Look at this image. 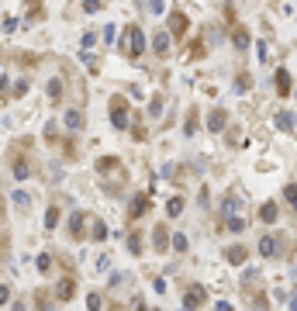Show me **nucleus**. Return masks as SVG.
<instances>
[{"label": "nucleus", "instance_id": "obj_1", "mask_svg": "<svg viewBox=\"0 0 297 311\" xmlns=\"http://www.w3.org/2000/svg\"><path fill=\"white\" fill-rule=\"evenodd\" d=\"M121 52H125L128 59H138V56L145 52V35H142L138 24H128V31H125V38H121Z\"/></svg>", "mask_w": 297, "mask_h": 311}, {"label": "nucleus", "instance_id": "obj_2", "mask_svg": "<svg viewBox=\"0 0 297 311\" xmlns=\"http://www.w3.org/2000/svg\"><path fill=\"white\" fill-rule=\"evenodd\" d=\"M111 121H114V128H128V100L125 97H111Z\"/></svg>", "mask_w": 297, "mask_h": 311}, {"label": "nucleus", "instance_id": "obj_3", "mask_svg": "<svg viewBox=\"0 0 297 311\" xmlns=\"http://www.w3.org/2000/svg\"><path fill=\"white\" fill-rule=\"evenodd\" d=\"M221 218H225V221L242 218V197H239V194H228V197L221 201Z\"/></svg>", "mask_w": 297, "mask_h": 311}, {"label": "nucleus", "instance_id": "obj_4", "mask_svg": "<svg viewBox=\"0 0 297 311\" xmlns=\"http://www.w3.org/2000/svg\"><path fill=\"white\" fill-rule=\"evenodd\" d=\"M187 31H190L187 14H183V11H173V14H169V35H173V38H183Z\"/></svg>", "mask_w": 297, "mask_h": 311}, {"label": "nucleus", "instance_id": "obj_5", "mask_svg": "<svg viewBox=\"0 0 297 311\" xmlns=\"http://www.w3.org/2000/svg\"><path fill=\"white\" fill-rule=\"evenodd\" d=\"M283 239H277V235H263L259 239V256H266V259H273V256H280L283 249Z\"/></svg>", "mask_w": 297, "mask_h": 311}, {"label": "nucleus", "instance_id": "obj_6", "mask_svg": "<svg viewBox=\"0 0 297 311\" xmlns=\"http://www.w3.org/2000/svg\"><path fill=\"white\" fill-rule=\"evenodd\" d=\"M204 297H207V294H204V287H201V284H194L187 294H183V308H187V311H197V308L204 304Z\"/></svg>", "mask_w": 297, "mask_h": 311}, {"label": "nucleus", "instance_id": "obj_7", "mask_svg": "<svg viewBox=\"0 0 297 311\" xmlns=\"http://www.w3.org/2000/svg\"><path fill=\"white\" fill-rule=\"evenodd\" d=\"M73 294H76V277H62L59 287H56V301H73Z\"/></svg>", "mask_w": 297, "mask_h": 311}, {"label": "nucleus", "instance_id": "obj_8", "mask_svg": "<svg viewBox=\"0 0 297 311\" xmlns=\"http://www.w3.org/2000/svg\"><path fill=\"white\" fill-rule=\"evenodd\" d=\"M225 125H228V111H225V107H214L211 118H207V128H211V132H221Z\"/></svg>", "mask_w": 297, "mask_h": 311}, {"label": "nucleus", "instance_id": "obj_9", "mask_svg": "<svg viewBox=\"0 0 297 311\" xmlns=\"http://www.w3.org/2000/svg\"><path fill=\"white\" fill-rule=\"evenodd\" d=\"M273 80H277V94H280V97H290V90H294L290 73H287V69H277V76H273Z\"/></svg>", "mask_w": 297, "mask_h": 311}, {"label": "nucleus", "instance_id": "obj_10", "mask_svg": "<svg viewBox=\"0 0 297 311\" xmlns=\"http://www.w3.org/2000/svg\"><path fill=\"white\" fill-rule=\"evenodd\" d=\"M277 218H280V211H277V204H273V201L259 204V221H263V225H273Z\"/></svg>", "mask_w": 297, "mask_h": 311}, {"label": "nucleus", "instance_id": "obj_11", "mask_svg": "<svg viewBox=\"0 0 297 311\" xmlns=\"http://www.w3.org/2000/svg\"><path fill=\"white\" fill-rule=\"evenodd\" d=\"M145 211H148V197H145V194H138V197L131 201V208H128V218L135 221V218H142Z\"/></svg>", "mask_w": 297, "mask_h": 311}, {"label": "nucleus", "instance_id": "obj_12", "mask_svg": "<svg viewBox=\"0 0 297 311\" xmlns=\"http://www.w3.org/2000/svg\"><path fill=\"white\" fill-rule=\"evenodd\" d=\"M232 42H235V49L242 52V49H249V31L242 28V24H235L232 28Z\"/></svg>", "mask_w": 297, "mask_h": 311}, {"label": "nucleus", "instance_id": "obj_13", "mask_svg": "<svg viewBox=\"0 0 297 311\" xmlns=\"http://www.w3.org/2000/svg\"><path fill=\"white\" fill-rule=\"evenodd\" d=\"M87 218H90V214H73V221H69V235H73V239H83V225H87Z\"/></svg>", "mask_w": 297, "mask_h": 311}, {"label": "nucleus", "instance_id": "obj_14", "mask_svg": "<svg viewBox=\"0 0 297 311\" xmlns=\"http://www.w3.org/2000/svg\"><path fill=\"white\" fill-rule=\"evenodd\" d=\"M245 256H249V253H245V246H232V249L225 253V259H228L232 266H242V263H245Z\"/></svg>", "mask_w": 297, "mask_h": 311}, {"label": "nucleus", "instance_id": "obj_15", "mask_svg": "<svg viewBox=\"0 0 297 311\" xmlns=\"http://www.w3.org/2000/svg\"><path fill=\"white\" fill-rule=\"evenodd\" d=\"M152 49H156V56H169V35H166V31H159V35L152 38Z\"/></svg>", "mask_w": 297, "mask_h": 311}, {"label": "nucleus", "instance_id": "obj_16", "mask_svg": "<svg viewBox=\"0 0 297 311\" xmlns=\"http://www.w3.org/2000/svg\"><path fill=\"white\" fill-rule=\"evenodd\" d=\"M294 125H297V121H294L290 111H280V114H277V128H280V132H294Z\"/></svg>", "mask_w": 297, "mask_h": 311}, {"label": "nucleus", "instance_id": "obj_17", "mask_svg": "<svg viewBox=\"0 0 297 311\" xmlns=\"http://www.w3.org/2000/svg\"><path fill=\"white\" fill-rule=\"evenodd\" d=\"M166 239H169V235H166V228L159 225V228L152 232V242H156V253H166V249H169V246H166Z\"/></svg>", "mask_w": 297, "mask_h": 311}, {"label": "nucleus", "instance_id": "obj_18", "mask_svg": "<svg viewBox=\"0 0 297 311\" xmlns=\"http://www.w3.org/2000/svg\"><path fill=\"white\" fill-rule=\"evenodd\" d=\"M283 201H287V204L294 208V214H297V183H287V187H283Z\"/></svg>", "mask_w": 297, "mask_h": 311}, {"label": "nucleus", "instance_id": "obj_19", "mask_svg": "<svg viewBox=\"0 0 297 311\" xmlns=\"http://www.w3.org/2000/svg\"><path fill=\"white\" fill-rule=\"evenodd\" d=\"M11 201H14V204H18L21 211H28V208H31V197H28L24 190H14V194H11Z\"/></svg>", "mask_w": 297, "mask_h": 311}, {"label": "nucleus", "instance_id": "obj_20", "mask_svg": "<svg viewBox=\"0 0 297 311\" xmlns=\"http://www.w3.org/2000/svg\"><path fill=\"white\" fill-rule=\"evenodd\" d=\"M66 128H83V114L80 111H66Z\"/></svg>", "mask_w": 297, "mask_h": 311}, {"label": "nucleus", "instance_id": "obj_21", "mask_svg": "<svg viewBox=\"0 0 297 311\" xmlns=\"http://www.w3.org/2000/svg\"><path fill=\"white\" fill-rule=\"evenodd\" d=\"M97 170H100V173H114V170H118V159H114V156H104V159L97 163Z\"/></svg>", "mask_w": 297, "mask_h": 311}, {"label": "nucleus", "instance_id": "obj_22", "mask_svg": "<svg viewBox=\"0 0 297 311\" xmlns=\"http://www.w3.org/2000/svg\"><path fill=\"white\" fill-rule=\"evenodd\" d=\"M59 97H62V80H49V100L59 104Z\"/></svg>", "mask_w": 297, "mask_h": 311}, {"label": "nucleus", "instance_id": "obj_23", "mask_svg": "<svg viewBox=\"0 0 297 311\" xmlns=\"http://www.w3.org/2000/svg\"><path fill=\"white\" fill-rule=\"evenodd\" d=\"M28 173H31V166H28L24 159H14V176H18V180H28Z\"/></svg>", "mask_w": 297, "mask_h": 311}, {"label": "nucleus", "instance_id": "obj_24", "mask_svg": "<svg viewBox=\"0 0 297 311\" xmlns=\"http://www.w3.org/2000/svg\"><path fill=\"white\" fill-rule=\"evenodd\" d=\"M56 225H59V208H56V204H52V208H49V211H45V228H49V232H52V228H56Z\"/></svg>", "mask_w": 297, "mask_h": 311}, {"label": "nucleus", "instance_id": "obj_25", "mask_svg": "<svg viewBox=\"0 0 297 311\" xmlns=\"http://www.w3.org/2000/svg\"><path fill=\"white\" fill-rule=\"evenodd\" d=\"M249 87H252V76H249V73H242L239 80H235V90H239V94H249Z\"/></svg>", "mask_w": 297, "mask_h": 311}, {"label": "nucleus", "instance_id": "obj_26", "mask_svg": "<svg viewBox=\"0 0 297 311\" xmlns=\"http://www.w3.org/2000/svg\"><path fill=\"white\" fill-rule=\"evenodd\" d=\"M128 249H131L135 256H142V235H138V232H131V235H128Z\"/></svg>", "mask_w": 297, "mask_h": 311}, {"label": "nucleus", "instance_id": "obj_27", "mask_svg": "<svg viewBox=\"0 0 297 311\" xmlns=\"http://www.w3.org/2000/svg\"><path fill=\"white\" fill-rule=\"evenodd\" d=\"M93 239H97V242L107 239V225H104V221H93Z\"/></svg>", "mask_w": 297, "mask_h": 311}, {"label": "nucleus", "instance_id": "obj_28", "mask_svg": "<svg viewBox=\"0 0 297 311\" xmlns=\"http://www.w3.org/2000/svg\"><path fill=\"white\" fill-rule=\"evenodd\" d=\"M166 211H169V214H173V218H176V214H180V211H183V197H173V201H169V204H166Z\"/></svg>", "mask_w": 297, "mask_h": 311}, {"label": "nucleus", "instance_id": "obj_29", "mask_svg": "<svg viewBox=\"0 0 297 311\" xmlns=\"http://www.w3.org/2000/svg\"><path fill=\"white\" fill-rule=\"evenodd\" d=\"M100 304H104V297H100V294L93 291V294L87 297V308H90V311H100Z\"/></svg>", "mask_w": 297, "mask_h": 311}, {"label": "nucleus", "instance_id": "obj_30", "mask_svg": "<svg viewBox=\"0 0 297 311\" xmlns=\"http://www.w3.org/2000/svg\"><path fill=\"white\" fill-rule=\"evenodd\" d=\"M38 270H42V273H49V270H52V256H49V253L38 256Z\"/></svg>", "mask_w": 297, "mask_h": 311}, {"label": "nucleus", "instance_id": "obj_31", "mask_svg": "<svg viewBox=\"0 0 297 311\" xmlns=\"http://www.w3.org/2000/svg\"><path fill=\"white\" fill-rule=\"evenodd\" d=\"M187 246H190V242H187V235H173V249H180V253H187Z\"/></svg>", "mask_w": 297, "mask_h": 311}, {"label": "nucleus", "instance_id": "obj_32", "mask_svg": "<svg viewBox=\"0 0 297 311\" xmlns=\"http://www.w3.org/2000/svg\"><path fill=\"white\" fill-rule=\"evenodd\" d=\"M142 4H145V11H152V14L163 11V0H142Z\"/></svg>", "mask_w": 297, "mask_h": 311}, {"label": "nucleus", "instance_id": "obj_33", "mask_svg": "<svg viewBox=\"0 0 297 311\" xmlns=\"http://www.w3.org/2000/svg\"><path fill=\"white\" fill-rule=\"evenodd\" d=\"M83 11H87V14H97V11H100V0H83Z\"/></svg>", "mask_w": 297, "mask_h": 311}, {"label": "nucleus", "instance_id": "obj_34", "mask_svg": "<svg viewBox=\"0 0 297 311\" xmlns=\"http://www.w3.org/2000/svg\"><path fill=\"white\" fill-rule=\"evenodd\" d=\"M194 132H197V114L190 111V118H187V135H194Z\"/></svg>", "mask_w": 297, "mask_h": 311}, {"label": "nucleus", "instance_id": "obj_35", "mask_svg": "<svg viewBox=\"0 0 297 311\" xmlns=\"http://www.w3.org/2000/svg\"><path fill=\"white\" fill-rule=\"evenodd\" d=\"M14 28H18V18L7 14V18H4V31H14Z\"/></svg>", "mask_w": 297, "mask_h": 311}, {"label": "nucleus", "instance_id": "obj_36", "mask_svg": "<svg viewBox=\"0 0 297 311\" xmlns=\"http://www.w3.org/2000/svg\"><path fill=\"white\" fill-rule=\"evenodd\" d=\"M11 301V287L7 284H0V304H7Z\"/></svg>", "mask_w": 297, "mask_h": 311}, {"label": "nucleus", "instance_id": "obj_37", "mask_svg": "<svg viewBox=\"0 0 297 311\" xmlns=\"http://www.w3.org/2000/svg\"><path fill=\"white\" fill-rule=\"evenodd\" d=\"M163 111V97H152V107H148V114H159Z\"/></svg>", "mask_w": 297, "mask_h": 311}, {"label": "nucleus", "instance_id": "obj_38", "mask_svg": "<svg viewBox=\"0 0 297 311\" xmlns=\"http://www.w3.org/2000/svg\"><path fill=\"white\" fill-rule=\"evenodd\" d=\"M38 311H52V304H49V297H45V294H38Z\"/></svg>", "mask_w": 297, "mask_h": 311}, {"label": "nucleus", "instance_id": "obj_39", "mask_svg": "<svg viewBox=\"0 0 297 311\" xmlns=\"http://www.w3.org/2000/svg\"><path fill=\"white\" fill-rule=\"evenodd\" d=\"M24 94H28V83H24V80H21V83H18V87H14V97H24Z\"/></svg>", "mask_w": 297, "mask_h": 311}, {"label": "nucleus", "instance_id": "obj_40", "mask_svg": "<svg viewBox=\"0 0 297 311\" xmlns=\"http://www.w3.org/2000/svg\"><path fill=\"white\" fill-rule=\"evenodd\" d=\"M218 311H235V308H232L228 301H218Z\"/></svg>", "mask_w": 297, "mask_h": 311}, {"label": "nucleus", "instance_id": "obj_41", "mask_svg": "<svg viewBox=\"0 0 297 311\" xmlns=\"http://www.w3.org/2000/svg\"><path fill=\"white\" fill-rule=\"evenodd\" d=\"M111 311H121V308H111Z\"/></svg>", "mask_w": 297, "mask_h": 311}]
</instances>
